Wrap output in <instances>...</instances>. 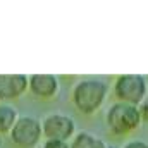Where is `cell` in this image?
<instances>
[{
    "label": "cell",
    "mask_w": 148,
    "mask_h": 148,
    "mask_svg": "<svg viewBox=\"0 0 148 148\" xmlns=\"http://www.w3.org/2000/svg\"><path fill=\"white\" fill-rule=\"evenodd\" d=\"M107 95H109L107 81L100 77H83L73 86L71 98L74 107L81 114L91 115L103 105Z\"/></svg>",
    "instance_id": "cell-1"
},
{
    "label": "cell",
    "mask_w": 148,
    "mask_h": 148,
    "mask_svg": "<svg viewBox=\"0 0 148 148\" xmlns=\"http://www.w3.org/2000/svg\"><path fill=\"white\" fill-rule=\"evenodd\" d=\"M143 121V115L138 105L124 103V102H114L105 114V122L109 126L112 134L115 136H126L140 127Z\"/></svg>",
    "instance_id": "cell-2"
},
{
    "label": "cell",
    "mask_w": 148,
    "mask_h": 148,
    "mask_svg": "<svg viewBox=\"0 0 148 148\" xmlns=\"http://www.w3.org/2000/svg\"><path fill=\"white\" fill-rule=\"evenodd\" d=\"M114 95L117 102L140 107L148 95V79L143 74H121L114 81Z\"/></svg>",
    "instance_id": "cell-3"
},
{
    "label": "cell",
    "mask_w": 148,
    "mask_h": 148,
    "mask_svg": "<svg viewBox=\"0 0 148 148\" xmlns=\"http://www.w3.org/2000/svg\"><path fill=\"white\" fill-rule=\"evenodd\" d=\"M10 141L19 148H35L43 138V127L41 121L33 115H19L16 124L12 126Z\"/></svg>",
    "instance_id": "cell-4"
},
{
    "label": "cell",
    "mask_w": 148,
    "mask_h": 148,
    "mask_svg": "<svg viewBox=\"0 0 148 148\" xmlns=\"http://www.w3.org/2000/svg\"><path fill=\"white\" fill-rule=\"evenodd\" d=\"M43 136L45 140H62L67 141L76 134V122L71 115L62 112H52L47 114L41 119Z\"/></svg>",
    "instance_id": "cell-5"
},
{
    "label": "cell",
    "mask_w": 148,
    "mask_h": 148,
    "mask_svg": "<svg viewBox=\"0 0 148 148\" xmlns=\"http://www.w3.org/2000/svg\"><path fill=\"white\" fill-rule=\"evenodd\" d=\"M29 90L26 74H0V102L16 100Z\"/></svg>",
    "instance_id": "cell-6"
},
{
    "label": "cell",
    "mask_w": 148,
    "mask_h": 148,
    "mask_svg": "<svg viewBox=\"0 0 148 148\" xmlns=\"http://www.w3.org/2000/svg\"><path fill=\"white\" fill-rule=\"evenodd\" d=\"M29 91L38 98H53L59 93V77L55 74H31L28 76Z\"/></svg>",
    "instance_id": "cell-7"
},
{
    "label": "cell",
    "mask_w": 148,
    "mask_h": 148,
    "mask_svg": "<svg viewBox=\"0 0 148 148\" xmlns=\"http://www.w3.org/2000/svg\"><path fill=\"white\" fill-rule=\"evenodd\" d=\"M17 119L19 114L14 105L7 102H0V134H9Z\"/></svg>",
    "instance_id": "cell-8"
},
{
    "label": "cell",
    "mask_w": 148,
    "mask_h": 148,
    "mask_svg": "<svg viewBox=\"0 0 148 148\" xmlns=\"http://www.w3.org/2000/svg\"><path fill=\"white\" fill-rule=\"evenodd\" d=\"M69 145H71V148H107V143L102 138H98L88 131H81V133L74 134L73 141Z\"/></svg>",
    "instance_id": "cell-9"
},
{
    "label": "cell",
    "mask_w": 148,
    "mask_h": 148,
    "mask_svg": "<svg viewBox=\"0 0 148 148\" xmlns=\"http://www.w3.org/2000/svg\"><path fill=\"white\" fill-rule=\"evenodd\" d=\"M41 148H71V145L62 140H45L41 143Z\"/></svg>",
    "instance_id": "cell-10"
},
{
    "label": "cell",
    "mask_w": 148,
    "mask_h": 148,
    "mask_svg": "<svg viewBox=\"0 0 148 148\" xmlns=\"http://www.w3.org/2000/svg\"><path fill=\"white\" fill-rule=\"evenodd\" d=\"M122 148H148V143L143 140H129L127 143H124Z\"/></svg>",
    "instance_id": "cell-11"
},
{
    "label": "cell",
    "mask_w": 148,
    "mask_h": 148,
    "mask_svg": "<svg viewBox=\"0 0 148 148\" xmlns=\"http://www.w3.org/2000/svg\"><path fill=\"white\" fill-rule=\"evenodd\" d=\"M107 148H119V147H115V145H107Z\"/></svg>",
    "instance_id": "cell-12"
}]
</instances>
